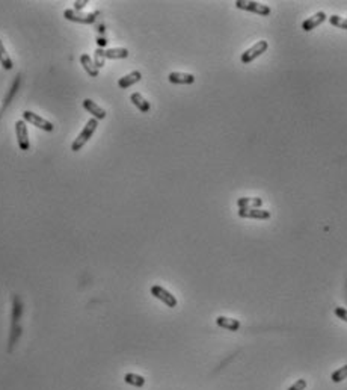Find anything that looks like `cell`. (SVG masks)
I'll list each match as a JSON object with an SVG mask.
<instances>
[{
	"label": "cell",
	"instance_id": "6da1fadb",
	"mask_svg": "<svg viewBox=\"0 0 347 390\" xmlns=\"http://www.w3.org/2000/svg\"><path fill=\"white\" fill-rule=\"evenodd\" d=\"M98 127V121L95 120V118H91L88 123H86V126L83 127V130L79 133V136L73 141V144H71V150L73 151H79V150H82V147L92 138V135L95 133V130Z\"/></svg>",
	"mask_w": 347,
	"mask_h": 390
},
{
	"label": "cell",
	"instance_id": "7a4b0ae2",
	"mask_svg": "<svg viewBox=\"0 0 347 390\" xmlns=\"http://www.w3.org/2000/svg\"><path fill=\"white\" fill-rule=\"evenodd\" d=\"M15 135H17V144H18L20 150L28 151L31 148V141H29L28 123L25 120L15 121Z\"/></svg>",
	"mask_w": 347,
	"mask_h": 390
},
{
	"label": "cell",
	"instance_id": "3957f363",
	"mask_svg": "<svg viewBox=\"0 0 347 390\" xmlns=\"http://www.w3.org/2000/svg\"><path fill=\"white\" fill-rule=\"evenodd\" d=\"M269 49V42L267 41H258L257 44H253L251 49H248L245 53H242V64H251L257 58H260L263 53H266V50Z\"/></svg>",
	"mask_w": 347,
	"mask_h": 390
},
{
	"label": "cell",
	"instance_id": "277c9868",
	"mask_svg": "<svg viewBox=\"0 0 347 390\" xmlns=\"http://www.w3.org/2000/svg\"><path fill=\"white\" fill-rule=\"evenodd\" d=\"M23 120H25L26 123L32 124V126L38 127V129L44 130V132H53V130H55V126H53L50 121H47L45 118L39 117L38 114H35V112H32V111H25V112H23Z\"/></svg>",
	"mask_w": 347,
	"mask_h": 390
},
{
	"label": "cell",
	"instance_id": "5b68a950",
	"mask_svg": "<svg viewBox=\"0 0 347 390\" xmlns=\"http://www.w3.org/2000/svg\"><path fill=\"white\" fill-rule=\"evenodd\" d=\"M236 6L239 9H243V11H249V12H253V14H260V15H269L272 12L270 6L267 5H263L260 2H246V0H237L236 2Z\"/></svg>",
	"mask_w": 347,
	"mask_h": 390
},
{
	"label": "cell",
	"instance_id": "8992f818",
	"mask_svg": "<svg viewBox=\"0 0 347 390\" xmlns=\"http://www.w3.org/2000/svg\"><path fill=\"white\" fill-rule=\"evenodd\" d=\"M95 15L97 14H86V12H79L76 9H65L63 11V17L70 21H74V23H82V25H91L95 21Z\"/></svg>",
	"mask_w": 347,
	"mask_h": 390
},
{
	"label": "cell",
	"instance_id": "52a82bcc",
	"mask_svg": "<svg viewBox=\"0 0 347 390\" xmlns=\"http://www.w3.org/2000/svg\"><path fill=\"white\" fill-rule=\"evenodd\" d=\"M151 295H153L154 298L160 299L163 304H166V306H168V307H171V309L177 307V304H178L177 298H175L172 293L169 292V291H166L165 288L158 286V285H154V286L151 288Z\"/></svg>",
	"mask_w": 347,
	"mask_h": 390
},
{
	"label": "cell",
	"instance_id": "ba28073f",
	"mask_svg": "<svg viewBox=\"0 0 347 390\" xmlns=\"http://www.w3.org/2000/svg\"><path fill=\"white\" fill-rule=\"evenodd\" d=\"M237 215L240 218H246V220H261L266 221L270 218V212L264 210V209H239Z\"/></svg>",
	"mask_w": 347,
	"mask_h": 390
},
{
	"label": "cell",
	"instance_id": "9c48e42d",
	"mask_svg": "<svg viewBox=\"0 0 347 390\" xmlns=\"http://www.w3.org/2000/svg\"><path fill=\"white\" fill-rule=\"evenodd\" d=\"M82 104H83V107L92 115V118H95L97 121H100V120H104L106 118V111L103 109V107H100L95 101H92L91 98H85L83 101H82Z\"/></svg>",
	"mask_w": 347,
	"mask_h": 390
},
{
	"label": "cell",
	"instance_id": "30bf717a",
	"mask_svg": "<svg viewBox=\"0 0 347 390\" xmlns=\"http://www.w3.org/2000/svg\"><path fill=\"white\" fill-rule=\"evenodd\" d=\"M168 80L174 85H190L195 82V76L190 73H180V71H172L168 76Z\"/></svg>",
	"mask_w": 347,
	"mask_h": 390
},
{
	"label": "cell",
	"instance_id": "8fae6325",
	"mask_svg": "<svg viewBox=\"0 0 347 390\" xmlns=\"http://www.w3.org/2000/svg\"><path fill=\"white\" fill-rule=\"evenodd\" d=\"M325 20H326V14H325L323 11H318V12H316L313 17L307 18V20L302 23V29H304L305 32H311L313 29L318 28V26H320Z\"/></svg>",
	"mask_w": 347,
	"mask_h": 390
},
{
	"label": "cell",
	"instance_id": "7c38bea8",
	"mask_svg": "<svg viewBox=\"0 0 347 390\" xmlns=\"http://www.w3.org/2000/svg\"><path fill=\"white\" fill-rule=\"evenodd\" d=\"M141 79H142V73L141 71H131V73H128L126 74L124 77H121L120 80H118V86L121 88V90H127V88H130V86H133L134 83H137V82H141Z\"/></svg>",
	"mask_w": 347,
	"mask_h": 390
},
{
	"label": "cell",
	"instance_id": "4fadbf2b",
	"mask_svg": "<svg viewBox=\"0 0 347 390\" xmlns=\"http://www.w3.org/2000/svg\"><path fill=\"white\" fill-rule=\"evenodd\" d=\"M239 209H261L263 200L258 197H242L237 200Z\"/></svg>",
	"mask_w": 347,
	"mask_h": 390
},
{
	"label": "cell",
	"instance_id": "5bb4252c",
	"mask_svg": "<svg viewBox=\"0 0 347 390\" xmlns=\"http://www.w3.org/2000/svg\"><path fill=\"white\" fill-rule=\"evenodd\" d=\"M130 101L141 111V112H144V114H147V112H150V109H151V104H150V101H147L145 97L141 94V93H133L131 96H130Z\"/></svg>",
	"mask_w": 347,
	"mask_h": 390
},
{
	"label": "cell",
	"instance_id": "9a60e30c",
	"mask_svg": "<svg viewBox=\"0 0 347 390\" xmlns=\"http://www.w3.org/2000/svg\"><path fill=\"white\" fill-rule=\"evenodd\" d=\"M80 64H82L83 70H85L91 77H98V68L95 67L94 59H92L89 55L83 53V55L80 56Z\"/></svg>",
	"mask_w": 347,
	"mask_h": 390
},
{
	"label": "cell",
	"instance_id": "2e32d148",
	"mask_svg": "<svg viewBox=\"0 0 347 390\" xmlns=\"http://www.w3.org/2000/svg\"><path fill=\"white\" fill-rule=\"evenodd\" d=\"M103 55H104L106 59H126V58H128V50L124 47L103 49Z\"/></svg>",
	"mask_w": 347,
	"mask_h": 390
},
{
	"label": "cell",
	"instance_id": "e0dca14e",
	"mask_svg": "<svg viewBox=\"0 0 347 390\" xmlns=\"http://www.w3.org/2000/svg\"><path fill=\"white\" fill-rule=\"evenodd\" d=\"M216 324L221 328H225V330H229V331H237L240 328V321L237 319H233V318H226V316H218L216 318Z\"/></svg>",
	"mask_w": 347,
	"mask_h": 390
},
{
	"label": "cell",
	"instance_id": "ac0fdd59",
	"mask_svg": "<svg viewBox=\"0 0 347 390\" xmlns=\"http://www.w3.org/2000/svg\"><path fill=\"white\" fill-rule=\"evenodd\" d=\"M0 65L3 67V70H8V71L14 68L12 59H11V56L8 55V52H6V49H5L2 39H0Z\"/></svg>",
	"mask_w": 347,
	"mask_h": 390
},
{
	"label": "cell",
	"instance_id": "d6986e66",
	"mask_svg": "<svg viewBox=\"0 0 347 390\" xmlns=\"http://www.w3.org/2000/svg\"><path fill=\"white\" fill-rule=\"evenodd\" d=\"M124 381L127 384L133 386V387H144L145 386V378L142 375H137V374H126Z\"/></svg>",
	"mask_w": 347,
	"mask_h": 390
},
{
	"label": "cell",
	"instance_id": "ffe728a7",
	"mask_svg": "<svg viewBox=\"0 0 347 390\" xmlns=\"http://www.w3.org/2000/svg\"><path fill=\"white\" fill-rule=\"evenodd\" d=\"M347 378V364H344L343 367H338L334 374H332V377H331V380L334 381V383H341V381H344Z\"/></svg>",
	"mask_w": 347,
	"mask_h": 390
},
{
	"label": "cell",
	"instance_id": "44dd1931",
	"mask_svg": "<svg viewBox=\"0 0 347 390\" xmlns=\"http://www.w3.org/2000/svg\"><path fill=\"white\" fill-rule=\"evenodd\" d=\"M329 23L338 29H344L347 31V18H343V17H338V15H331L329 17Z\"/></svg>",
	"mask_w": 347,
	"mask_h": 390
},
{
	"label": "cell",
	"instance_id": "7402d4cb",
	"mask_svg": "<svg viewBox=\"0 0 347 390\" xmlns=\"http://www.w3.org/2000/svg\"><path fill=\"white\" fill-rule=\"evenodd\" d=\"M94 64L97 68H101V67L106 65V58L103 55V49H100V47L94 52Z\"/></svg>",
	"mask_w": 347,
	"mask_h": 390
},
{
	"label": "cell",
	"instance_id": "603a6c76",
	"mask_svg": "<svg viewBox=\"0 0 347 390\" xmlns=\"http://www.w3.org/2000/svg\"><path fill=\"white\" fill-rule=\"evenodd\" d=\"M12 318H14V325H17V321L21 318V302H20L18 296L14 298V315H12Z\"/></svg>",
	"mask_w": 347,
	"mask_h": 390
},
{
	"label": "cell",
	"instance_id": "cb8c5ba5",
	"mask_svg": "<svg viewBox=\"0 0 347 390\" xmlns=\"http://www.w3.org/2000/svg\"><path fill=\"white\" fill-rule=\"evenodd\" d=\"M305 387H307V380H297L293 386H290L288 389L287 390H305Z\"/></svg>",
	"mask_w": 347,
	"mask_h": 390
},
{
	"label": "cell",
	"instance_id": "d4e9b609",
	"mask_svg": "<svg viewBox=\"0 0 347 390\" xmlns=\"http://www.w3.org/2000/svg\"><path fill=\"white\" fill-rule=\"evenodd\" d=\"M334 313L338 316V319H341V321L347 322V310L346 309H343V307H335Z\"/></svg>",
	"mask_w": 347,
	"mask_h": 390
},
{
	"label": "cell",
	"instance_id": "484cf974",
	"mask_svg": "<svg viewBox=\"0 0 347 390\" xmlns=\"http://www.w3.org/2000/svg\"><path fill=\"white\" fill-rule=\"evenodd\" d=\"M86 5H88V0H82V2L77 0V2H74V9L79 11V12H82V9H83Z\"/></svg>",
	"mask_w": 347,
	"mask_h": 390
}]
</instances>
